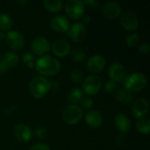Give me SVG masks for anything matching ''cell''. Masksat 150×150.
<instances>
[{"label":"cell","mask_w":150,"mask_h":150,"mask_svg":"<svg viewBox=\"0 0 150 150\" xmlns=\"http://www.w3.org/2000/svg\"><path fill=\"white\" fill-rule=\"evenodd\" d=\"M34 65L37 71L46 76H54L61 69L60 62L50 55L40 56V58H38Z\"/></svg>","instance_id":"cell-1"},{"label":"cell","mask_w":150,"mask_h":150,"mask_svg":"<svg viewBox=\"0 0 150 150\" xmlns=\"http://www.w3.org/2000/svg\"><path fill=\"white\" fill-rule=\"evenodd\" d=\"M148 80L146 76L141 72L132 73L126 76L124 79V86L125 90L129 92H139L142 91L147 85Z\"/></svg>","instance_id":"cell-2"},{"label":"cell","mask_w":150,"mask_h":150,"mask_svg":"<svg viewBox=\"0 0 150 150\" xmlns=\"http://www.w3.org/2000/svg\"><path fill=\"white\" fill-rule=\"evenodd\" d=\"M50 90V81L45 76H39L33 77L29 83V91L35 98L44 97Z\"/></svg>","instance_id":"cell-3"},{"label":"cell","mask_w":150,"mask_h":150,"mask_svg":"<svg viewBox=\"0 0 150 150\" xmlns=\"http://www.w3.org/2000/svg\"><path fill=\"white\" fill-rule=\"evenodd\" d=\"M83 112L80 106L77 105H69L62 112V118L65 122L70 125L76 124L83 118Z\"/></svg>","instance_id":"cell-4"},{"label":"cell","mask_w":150,"mask_h":150,"mask_svg":"<svg viewBox=\"0 0 150 150\" xmlns=\"http://www.w3.org/2000/svg\"><path fill=\"white\" fill-rule=\"evenodd\" d=\"M65 11L69 18L78 19L84 14V4L80 0H68L65 4Z\"/></svg>","instance_id":"cell-5"},{"label":"cell","mask_w":150,"mask_h":150,"mask_svg":"<svg viewBox=\"0 0 150 150\" xmlns=\"http://www.w3.org/2000/svg\"><path fill=\"white\" fill-rule=\"evenodd\" d=\"M102 86V80L97 75H91L86 77L83 83V91L88 95L98 93Z\"/></svg>","instance_id":"cell-6"},{"label":"cell","mask_w":150,"mask_h":150,"mask_svg":"<svg viewBox=\"0 0 150 150\" xmlns=\"http://www.w3.org/2000/svg\"><path fill=\"white\" fill-rule=\"evenodd\" d=\"M5 40L8 47L13 50H20L25 45V39L18 31H10L5 35Z\"/></svg>","instance_id":"cell-7"},{"label":"cell","mask_w":150,"mask_h":150,"mask_svg":"<svg viewBox=\"0 0 150 150\" xmlns=\"http://www.w3.org/2000/svg\"><path fill=\"white\" fill-rule=\"evenodd\" d=\"M106 62L103 55L101 54H94L91 55L87 61V69L90 72L92 73H99L104 70L105 68Z\"/></svg>","instance_id":"cell-8"},{"label":"cell","mask_w":150,"mask_h":150,"mask_svg":"<svg viewBox=\"0 0 150 150\" xmlns=\"http://www.w3.org/2000/svg\"><path fill=\"white\" fill-rule=\"evenodd\" d=\"M68 34L73 40L79 42L85 39L87 35V29L83 23L76 22L69 25V28L68 30Z\"/></svg>","instance_id":"cell-9"},{"label":"cell","mask_w":150,"mask_h":150,"mask_svg":"<svg viewBox=\"0 0 150 150\" xmlns=\"http://www.w3.org/2000/svg\"><path fill=\"white\" fill-rule=\"evenodd\" d=\"M149 100L147 98H138L134 102L132 106L133 115L138 120L146 117V115L149 112Z\"/></svg>","instance_id":"cell-10"},{"label":"cell","mask_w":150,"mask_h":150,"mask_svg":"<svg viewBox=\"0 0 150 150\" xmlns=\"http://www.w3.org/2000/svg\"><path fill=\"white\" fill-rule=\"evenodd\" d=\"M33 52L38 55H43L50 50V43L43 36H37L33 39L31 44Z\"/></svg>","instance_id":"cell-11"},{"label":"cell","mask_w":150,"mask_h":150,"mask_svg":"<svg viewBox=\"0 0 150 150\" xmlns=\"http://www.w3.org/2000/svg\"><path fill=\"white\" fill-rule=\"evenodd\" d=\"M121 25L127 31H134L138 28L139 20L137 15L131 11H127L122 14L121 17Z\"/></svg>","instance_id":"cell-12"},{"label":"cell","mask_w":150,"mask_h":150,"mask_svg":"<svg viewBox=\"0 0 150 150\" xmlns=\"http://www.w3.org/2000/svg\"><path fill=\"white\" fill-rule=\"evenodd\" d=\"M49 25L53 30L56 32L65 33L68 32L69 28V20L67 17L63 15H56L50 19Z\"/></svg>","instance_id":"cell-13"},{"label":"cell","mask_w":150,"mask_h":150,"mask_svg":"<svg viewBox=\"0 0 150 150\" xmlns=\"http://www.w3.org/2000/svg\"><path fill=\"white\" fill-rule=\"evenodd\" d=\"M109 76L112 81L119 83L123 81L127 76V69L120 62H115L112 64L109 68Z\"/></svg>","instance_id":"cell-14"},{"label":"cell","mask_w":150,"mask_h":150,"mask_svg":"<svg viewBox=\"0 0 150 150\" xmlns=\"http://www.w3.org/2000/svg\"><path fill=\"white\" fill-rule=\"evenodd\" d=\"M13 134L17 141L20 142H27L31 140L33 136V132L27 125L18 124L14 127Z\"/></svg>","instance_id":"cell-15"},{"label":"cell","mask_w":150,"mask_h":150,"mask_svg":"<svg viewBox=\"0 0 150 150\" xmlns=\"http://www.w3.org/2000/svg\"><path fill=\"white\" fill-rule=\"evenodd\" d=\"M53 53L59 57H64L70 53V45L64 39H58L52 44Z\"/></svg>","instance_id":"cell-16"},{"label":"cell","mask_w":150,"mask_h":150,"mask_svg":"<svg viewBox=\"0 0 150 150\" xmlns=\"http://www.w3.org/2000/svg\"><path fill=\"white\" fill-rule=\"evenodd\" d=\"M103 14L109 18H115L119 17L121 13V6L119 3L114 1H110L105 3L102 8Z\"/></svg>","instance_id":"cell-17"},{"label":"cell","mask_w":150,"mask_h":150,"mask_svg":"<svg viewBox=\"0 0 150 150\" xmlns=\"http://www.w3.org/2000/svg\"><path fill=\"white\" fill-rule=\"evenodd\" d=\"M85 122L91 128H98L103 124V116L97 110L89 111L85 115Z\"/></svg>","instance_id":"cell-18"},{"label":"cell","mask_w":150,"mask_h":150,"mask_svg":"<svg viewBox=\"0 0 150 150\" xmlns=\"http://www.w3.org/2000/svg\"><path fill=\"white\" fill-rule=\"evenodd\" d=\"M114 123H115V127L121 134L127 133L131 129L130 119L127 117V115L124 113L117 114L114 119Z\"/></svg>","instance_id":"cell-19"},{"label":"cell","mask_w":150,"mask_h":150,"mask_svg":"<svg viewBox=\"0 0 150 150\" xmlns=\"http://www.w3.org/2000/svg\"><path fill=\"white\" fill-rule=\"evenodd\" d=\"M0 61L2 62V64L4 65V67L5 68V69L7 70L8 69L14 68L15 66H17L18 64L19 57L14 52H8L4 54V56L2 57V59Z\"/></svg>","instance_id":"cell-20"},{"label":"cell","mask_w":150,"mask_h":150,"mask_svg":"<svg viewBox=\"0 0 150 150\" xmlns=\"http://www.w3.org/2000/svg\"><path fill=\"white\" fill-rule=\"evenodd\" d=\"M114 97H115L116 100L125 103V104H129L133 100V94L125 89L117 90L114 93Z\"/></svg>","instance_id":"cell-21"},{"label":"cell","mask_w":150,"mask_h":150,"mask_svg":"<svg viewBox=\"0 0 150 150\" xmlns=\"http://www.w3.org/2000/svg\"><path fill=\"white\" fill-rule=\"evenodd\" d=\"M83 98V93L78 88H74L70 90L68 94V101L70 103V105H76L77 103H80Z\"/></svg>","instance_id":"cell-22"},{"label":"cell","mask_w":150,"mask_h":150,"mask_svg":"<svg viewBox=\"0 0 150 150\" xmlns=\"http://www.w3.org/2000/svg\"><path fill=\"white\" fill-rule=\"evenodd\" d=\"M136 127L137 130L143 134H149L150 132V120L149 118L143 117L137 120L136 123Z\"/></svg>","instance_id":"cell-23"},{"label":"cell","mask_w":150,"mask_h":150,"mask_svg":"<svg viewBox=\"0 0 150 150\" xmlns=\"http://www.w3.org/2000/svg\"><path fill=\"white\" fill-rule=\"evenodd\" d=\"M43 4L51 12H57L62 7V2L61 0H44Z\"/></svg>","instance_id":"cell-24"},{"label":"cell","mask_w":150,"mask_h":150,"mask_svg":"<svg viewBox=\"0 0 150 150\" xmlns=\"http://www.w3.org/2000/svg\"><path fill=\"white\" fill-rule=\"evenodd\" d=\"M12 25L11 18L5 12H0V29L8 30Z\"/></svg>","instance_id":"cell-25"},{"label":"cell","mask_w":150,"mask_h":150,"mask_svg":"<svg viewBox=\"0 0 150 150\" xmlns=\"http://www.w3.org/2000/svg\"><path fill=\"white\" fill-rule=\"evenodd\" d=\"M69 77H70V80L72 82H74L75 83H81L82 81H83V73L80 69H73L70 74H69Z\"/></svg>","instance_id":"cell-26"},{"label":"cell","mask_w":150,"mask_h":150,"mask_svg":"<svg viewBox=\"0 0 150 150\" xmlns=\"http://www.w3.org/2000/svg\"><path fill=\"white\" fill-rule=\"evenodd\" d=\"M70 55L72 57L73 60H75L76 62H82L85 59L86 57V54H85V52L82 49H79V48H76L74 49L71 53H70Z\"/></svg>","instance_id":"cell-27"},{"label":"cell","mask_w":150,"mask_h":150,"mask_svg":"<svg viewBox=\"0 0 150 150\" xmlns=\"http://www.w3.org/2000/svg\"><path fill=\"white\" fill-rule=\"evenodd\" d=\"M22 60L23 62L31 69L34 67V57L29 52H25L22 54Z\"/></svg>","instance_id":"cell-28"},{"label":"cell","mask_w":150,"mask_h":150,"mask_svg":"<svg viewBox=\"0 0 150 150\" xmlns=\"http://www.w3.org/2000/svg\"><path fill=\"white\" fill-rule=\"evenodd\" d=\"M139 40H140L139 34L134 33H131V34L127 35V37L126 39V42L128 47H134L139 42Z\"/></svg>","instance_id":"cell-29"},{"label":"cell","mask_w":150,"mask_h":150,"mask_svg":"<svg viewBox=\"0 0 150 150\" xmlns=\"http://www.w3.org/2000/svg\"><path fill=\"white\" fill-rule=\"evenodd\" d=\"M34 135L40 140H43L47 135V130L44 127H38L34 130Z\"/></svg>","instance_id":"cell-30"},{"label":"cell","mask_w":150,"mask_h":150,"mask_svg":"<svg viewBox=\"0 0 150 150\" xmlns=\"http://www.w3.org/2000/svg\"><path fill=\"white\" fill-rule=\"evenodd\" d=\"M117 88V83L112 80H109L105 83V86H104V89H105V91L106 93H112L114 91V90Z\"/></svg>","instance_id":"cell-31"},{"label":"cell","mask_w":150,"mask_h":150,"mask_svg":"<svg viewBox=\"0 0 150 150\" xmlns=\"http://www.w3.org/2000/svg\"><path fill=\"white\" fill-rule=\"evenodd\" d=\"M81 105L83 108H86V109H89L93 105V100L91 99V98L90 97H83L81 100Z\"/></svg>","instance_id":"cell-32"},{"label":"cell","mask_w":150,"mask_h":150,"mask_svg":"<svg viewBox=\"0 0 150 150\" xmlns=\"http://www.w3.org/2000/svg\"><path fill=\"white\" fill-rule=\"evenodd\" d=\"M30 150H50V149L45 143H35L31 147Z\"/></svg>","instance_id":"cell-33"},{"label":"cell","mask_w":150,"mask_h":150,"mask_svg":"<svg viewBox=\"0 0 150 150\" xmlns=\"http://www.w3.org/2000/svg\"><path fill=\"white\" fill-rule=\"evenodd\" d=\"M149 45L148 43H142L139 47V52L142 54H148L149 53Z\"/></svg>","instance_id":"cell-34"},{"label":"cell","mask_w":150,"mask_h":150,"mask_svg":"<svg viewBox=\"0 0 150 150\" xmlns=\"http://www.w3.org/2000/svg\"><path fill=\"white\" fill-rule=\"evenodd\" d=\"M83 4H87L91 5L92 8H97L99 5V2L98 0H86V1H83Z\"/></svg>","instance_id":"cell-35"},{"label":"cell","mask_w":150,"mask_h":150,"mask_svg":"<svg viewBox=\"0 0 150 150\" xmlns=\"http://www.w3.org/2000/svg\"><path fill=\"white\" fill-rule=\"evenodd\" d=\"M115 142L118 145H121L125 142V136L121 134L118 136H116V139H115Z\"/></svg>","instance_id":"cell-36"},{"label":"cell","mask_w":150,"mask_h":150,"mask_svg":"<svg viewBox=\"0 0 150 150\" xmlns=\"http://www.w3.org/2000/svg\"><path fill=\"white\" fill-rule=\"evenodd\" d=\"M82 20H83V23H90V21L91 20V16L90 15H88V14H83V16H82Z\"/></svg>","instance_id":"cell-37"},{"label":"cell","mask_w":150,"mask_h":150,"mask_svg":"<svg viewBox=\"0 0 150 150\" xmlns=\"http://www.w3.org/2000/svg\"><path fill=\"white\" fill-rule=\"evenodd\" d=\"M59 88V83L56 82H50V89L53 91H56Z\"/></svg>","instance_id":"cell-38"},{"label":"cell","mask_w":150,"mask_h":150,"mask_svg":"<svg viewBox=\"0 0 150 150\" xmlns=\"http://www.w3.org/2000/svg\"><path fill=\"white\" fill-rule=\"evenodd\" d=\"M17 4H18L19 6L24 7V6L27 4V1H26V0H19V1H18V2H17Z\"/></svg>","instance_id":"cell-39"},{"label":"cell","mask_w":150,"mask_h":150,"mask_svg":"<svg viewBox=\"0 0 150 150\" xmlns=\"http://www.w3.org/2000/svg\"><path fill=\"white\" fill-rule=\"evenodd\" d=\"M4 71H6V69H5V68L4 67V65L2 64V62H1V61H0V73H3V72H4Z\"/></svg>","instance_id":"cell-40"},{"label":"cell","mask_w":150,"mask_h":150,"mask_svg":"<svg viewBox=\"0 0 150 150\" xmlns=\"http://www.w3.org/2000/svg\"><path fill=\"white\" fill-rule=\"evenodd\" d=\"M4 38H5V34H4L2 31H0V40H4Z\"/></svg>","instance_id":"cell-41"},{"label":"cell","mask_w":150,"mask_h":150,"mask_svg":"<svg viewBox=\"0 0 150 150\" xmlns=\"http://www.w3.org/2000/svg\"><path fill=\"white\" fill-rule=\"evenodd\" d=\"M0 56H1V55H0Z\"/></svg>","instance_id":"cell-42"}]
</instances>
